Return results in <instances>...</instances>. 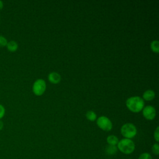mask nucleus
Instances as JSON below:
<instances>
[{
	"label": "nucleus",
	"mask_w": 159,
	"mask_h": 159,
	"mask_svg": "<svg viewBox=\"0 0 159 159\" xmlns=\"http://www.w3.org/2000/svg\"><path fill=\"white\" fill-rule=\"evenodd\" d=\"M117 148L121 153L125 155H129L134 152L135 145L132 140L124 138L119 140Z\"/></svg>",
	"instance_id": "nucleus-2"
},
{
	"label": "nucleus",
	"mask_w": 159,
	"mask_h": 159,
	"mask_svg": "<svg viewBox=\"0 0 159 159\" xmlns=\"http://www.w3.org/2000/svg\"><path fill=\"white\" fill-rule=\"evenodd\" d=\"M153 137L157 143H158L159 141V127H157L156 129L155 130L153 133Z\"/></svg>",
	"instance_id": "nucleus-17"
},
{
	"label": "nucleus",
	"mask_w": 159,
	"mask_h": 159,
	"mask_svg": "<svg viewBox=\"0 0 159 159\" xmlns=\"http://www.w3.org/2000/svg\"><path fill=\"white\" fill-rule=\"evenodd\" d=\"M155 97V93L152 89H148L145 91L143 94V99L146 101H152Z\"/></svg>",
	"instance_id": "nucleus-8"
},
{
	"label": "nucleus",
	"mask_w": 159,
	"mask_h": 159,
	"mask_svg": "<svg viewBox=\"0 0 159 159\" xmlns=\"http://www.w3.org/2000/svg\"><path fill=\"white\" fill-rule=\"evenodd\" d=\"M118 149L117 146L108 145L106 148V153L109 155H112L117 153Z\"/></svg>",
	"instance_id": "nucleus-11"
},
{
	"label": "nucleus",
	"mask_w": 159,
	"mask_h": 159,
	"mask_svg": "<svg viewBox=\"0 0 159 159\" xmlns=\"http://www.w3.org/2000/svg\"><path fill=\"white\" fill-rule=\"evenodd\" d=\"M3 127H4L3 122L1 120H0V130H1L3 129Z\"/></svg>",
	"instance_id": "nucleus-19"
},
{
	"label": "nucleus",
	"mask_w": 159,
	"mask_h": 159,
	"mask_svg": "<svg viewBox=\"0 0 159 159\" xmlns=\"http://www.w3.org/2000/svg\"><path fill=\"white\" fill-rule=\"evenodd\" d=\"M138 159H153L152 158V157L151 156V155L148 153V152H144V153H141Z\"/></svg>",
	"instance_id": "nucleus-15"
},
{
	"label": "nucleus",
	"mask_w": 159,
	"mask_h": 159,
	"mask_svg": "<svg viewBox=\"0 0 159 159\" xmlns=\"http://www.w3.org/2000/svg\"><path fill=\"white\" fill-rule=\"evenodd\" d=\"M48 80L53 84H57L61 81V76L57 72H52L48 76Z\"/></svg>",
	"instance_id": "nucleus-7"
},
{
	"label": "nucleus",
	"mask_w": 159,
	"mask_h": 159,
	"mask_svg": "<svg viewBox=\"0 0 159 159\" xmlns=\"http://www.w3.org/2000/svg\"><path fill=\"white\" fill-rule=\"evenodd\" d=\"M3 6H4V4H3V2H2V1H1V0H0V9H2Z\"/></svg>",
	"instance_id": "nucleus-20"
},
{
	"label": "nucleus",
	"mask_w": 159,
	"mask_h": 159,
	"mask_svg": "<svg viewBox=\"0 0 159 159\" xmlns=\"http://www.w3.org/2000/svg\"><path fill=\"white\" fill-rule=\"evenodd\" d=\"M7 43V40L6 39V38L2 35H0V47H6Z\"/></svg>",
	"instance_id": "nucleus-16"
},
{
	"label": "nucleus",
	"mask_w": 159,
	"mask_h": 159,
	"mask_svg": "<svg viewBox=\"0 0 159 159\" xmlns=\"http://www.w3.org/2000/svg\"><path fill=\"white\" fill-rule=\"evenodd\" d=\"M6 47L9 52H16L18 48V43L15 40H10L7 42Z\"/></svg>",
	"instance_id": "nucleus-10"
},
{
	"label": "nucleus",
	"mask_w": 159,
	"mask_h": 159,
	"mask_svg": "<svg viewBox=\"0 0 159 159\" xmlns=\"http://www.w3.org/2000/svg\"><path fill=\"white\" fill-rule=\"evenodd\" d=\"M137 130L135 125L132 123H125L120 128V133L125 139H131L137 134Z\"/></svg>",
	"instance_id": "nucleus-3"
},
{
	"label": "nucleus",
	"mask_w": 159,
	"mask_h": 159,
	"mask_svg": "<svg viewBox=\"0 0 159 159\" xmlns=\"http://www.w3.org/2000/svg\"><path fill=\"white\" fill-rule=\"evenodd\" d=\"M97 125L104 131H110L112 129L111 120L106 116H101L96 120Z\"/></svg>",
	"instance_id": "nucleus-4"
},
{
	"label": "nucleus",
	"mask_w": 159,
	"mask_h": 159,
	"mask_svg": "<svg viewBox=\"0 0 159 159\" xmlns=\"http://www.w3.org/2000/svg\"><path fill=\"white\" fill-rule=\"evenodd\" d=\"M142 114L146 119L152 120L154 119L156 116V110L155 107L152 106H147L143 108Z\"/></svg>",
	"instance_id": "nucleus-6"
},
{
	"label": "nucleus",
	"mask_w": 159,
	"mask_h": 159,
	"mask_svg": "<svg viewBox=\"0 0 159 159\" xmlns=\"http://www.w3.org/2000/svg\"><path fill=\"white\" fill-rule=\"evenodd\" d=\"M150 48L152 52L155 53L159 52V42L158 40H153L150 43Z\"/></svg>",
	"instance_id": "nucleus-13"
},
{
	"label": "nucleus",
	"mask_w": 159,
	"mask_h": 159,
	"mask_svg": "<svg viewBox=\"0 0 159 159\" xmlns=\"http://www.w3.org/2000/svg\"><path fill=\"white\" fill-rule=\"evenodd\" d=\"M152 152L155 155H159V144L158 143H155L152 145Z\"/></svg>",
	"instance_id": "nucleus-14"
},
{
	"label": "nucleus",
	"mask_w": 159,
	"mask_h": 159,
	"mask_svg": "<svg viewBox=\"0 0 159 159\" xmlns=\"http://www.w3.org/2000/svg\"><path fill=\"white\" fill-rule=\"evenodd\" d=\"M86 117L87 119L89 121H94L95 120H96L97 118L96 114L93 111H87L86 113Z\"/></svg>",
	"instance_id": "nucleus-12"
},
{
	"label": "nucleus",
	"mask_w": 159,
	"mask_h": 159,
	"mask_svg": "<svg viewBox=\"0 0 159 159\" xmlns=\"http://www.w3.org/2000/svg\"><path fill=\"white\" fill-rule=\"evenodd\" d=\"M5 114V108L4 107L0 104V119H2Z\"/></svg>",
	"instance_id": "nucleus-18"
},
{
	"label": "nucleus",
	"mask_w": 159,
	"mask_h": 159,
	"mask_svg": "<svg viewBox=\"0 0 159 159\" xmlns=\"http://www.w3.org/2000/svg\"><path fill=\"white\" fill-rule=\"evenodd\" d=\"M125 104L129 111L139 112L144 107V101L139 96H132L126 100Z\"/></svg>",
	"instance_id": "nucleus-1"
},
{
	"label": "nucleus",
	"mask_w": 159,
	"mask_h": 159,
	"mask_svg": "<svg viewBox=\"0 0 159 159\" xmlns=\"http://www.w3.org/2000/svg\"><path fill=\"white\" fill-rule=\"evenodd\" d=\"M106 141L108 145H115L117 146L119 142V139L117 136L114 135H110L107 136L106 139Z\"/></svg>",
	"instance_id": "nucleus-9"
},
{
	"label": "nucleus",
	"mask_w": 159,
	"mask_h": 159,
	"mask_svg": "<svg viewBox=\"0 0 159 159\" xmlns=\"http://www.w3.org/2000/svg\"><path fill=\"white\" fill-rule=\"evenodd\" d=\"M46 89V83L43 79H37L33 84L32 91L35 95H42Z\"/></svg>",
	"instance_id": "nucleus-5"
},
{
	"label": "nucleus",
	"mask_w": 159,
	"mask_h": 159,
	"mask_svg": "<svg viewBox=\"0 0 159 159\" xmlns=\"http://www.w3.org/2000/svg\"><path fill=\"white\" fill-rule=\"evenodd\" d=\"M129 159H131V158H129Z\"/></svg>",
	"instance_id": "nucleus-21"
}]
</instances>
